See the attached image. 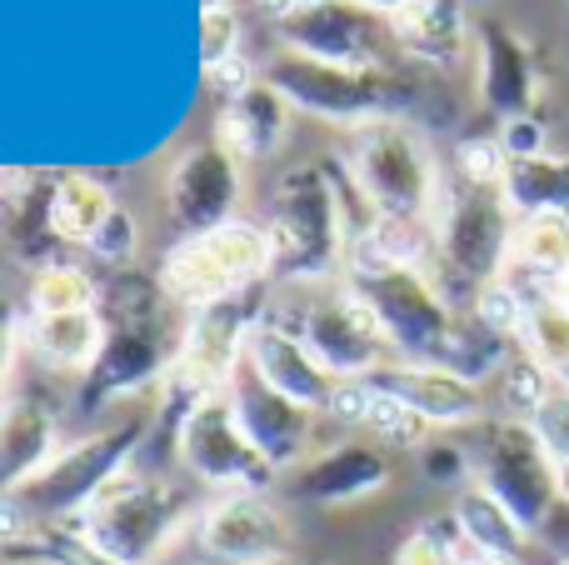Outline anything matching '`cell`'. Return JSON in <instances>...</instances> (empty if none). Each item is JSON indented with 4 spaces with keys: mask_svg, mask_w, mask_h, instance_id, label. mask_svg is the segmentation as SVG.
<instances>
[{
    "mask_svg": "<svg viewBox=\"0 0 569 565\" xmlns=\"http://www.w3.org/2000/svg\"><path fill=\"white\" fill-rule=\"evenodd\" d=\"M435 266L430 276L450 296L455 310L470 316L475 296L505 276L510 266L515 210L500 186H475V180L445 170L440 206H435Z\"/></svg>",
    "mask_w": 569,
    "mask_h": 565,
    "instance_id": "1",
    "label": "cell"
},
{
    "mask_svg": "<svg viewBox=\"0 0 569 565\" xmlns=\"http://www.w3.org/2000/svg\"><path fill=\"white\" fill-rule=\"evenodd\" d=\"M266 230L276 246V280L284 286H320L350 270V210L330 170H284L270 190Z\"/></svg>",
    "mask_w": 569,
    "mask_h": 565,
    "instance_id": "2",
    "label": "cell"
},
{
    "mask_svg": "<svg viewBox=\"0 0 569 565\" xmlns=\"http://www.w3.org/2000/svg\"><path fill=\"white\" fill-rule=\"evenodd\" d=\"M196 516L200 506L180 480L130 466L126 476H116L90 500V511L76 521V531H86L106 556L126 565H160L180 541H190Z\"/></svg>",
    "mask_w": 569,
    "mask_h": 565,
    "instance_id": "3",
    "label": "cell"
},
{
    "mask_svg": "<svg viewBox=\"0 0 569 565\" xmlns=\"http://www.w3.org/2000/svg\"><path fill=\"white\" fill-rule=\"evenodd\" d=\"M276 320L295 330L310 346V356L330 370L335 380H370L375 370H385L395 356L390 336H385L380 316L370 310V300L355 290L350 276L320 280V286H290L280 306H266Z\"/></svg>",
    "mask_w": 569,
    "mask_h": 565,
    "instance_id": "4",
    "label": "cell"
},
{
    "mask_svg": "<svg viewBox=\"0 0 569 565\" xmlns=\"http://www.w3.org/2000/svg\"><path fill=\"white\" fill-rule=\"evenodd\" d=\"M270 280H276V246H270V230L260 220H226L216 230L176 240L156 270V286L186 316L250 296V290H266Z\"/></svg>",
    "mask_w": 569,
    "mask_h": 565,
    "instance_id": "5",
    "label": "cell"
},
{
    "mask_svg": "<svg viewBox=\"0 0 569 565\" xmlns=\"http://www.w3.org/2000/svg\"><path fill=\"white\" fill-rule=\"evenodd\" d=\"M345 166H350V186L370 216L415 220V226L435 220L445 170L435 160L430 140L410 120L390 116V120H375V126H360L350 150H345Z\"/></svg>",
    "mask_w": 569,
    "mask_h": 565,
    "instance_id": "6",
    "label": "cell"
},
{
    "mask_svg": "<svg viewBox=\"0 0 569 565\" xmlns=\"http://www.w3.org/2000/svg\"><path fill=\"white\" fill-rule=\"evenodd\" d=\"M176 300L160 286L140 290V296H120L106 310L110 336L100 350L96 370L86 376V400L90 406H116V400H136L146 390L166 386L170 366L180 356V340H186V320H170ZM180 310V306H176Z\"/></svg>",
    "mask_w": 569,
    "mask_h": 565,
    "instance_id": "7",
    "label": "cell"
},
{
    "mask_svg": "<svg viewBox=\"0 0 569 565\" xmlns=\"http://www.w3.org/2000/svg\"><path fill=\"white\" fill-rule=\"evenodd\" d=\"M156 416H120L110 426L80 436L76 446H60L56 460L40 470L36 480L16 490V500L26 506V516L40 526H76L90 511V500L110 486L116 476H126L140 456V440L150 436Z\"/></svg>",
    "mask_w": 569,
    "mask_h": 565,
    "instance_id": "8",
    "label": "cell"
},
{
    "mask_svg": "<svg viewBox=\"0 0 569 565\" xmlns=\"http://www.w3.org/2000/svg\"><path fill=\"white\" fill-rule=\"evenodd\" d=\"M470 466L475 486L490 490L530 536H545L555 526V516L565 511V470L540 446L530 420L490 416L485 426H475Z\"/></svg>",
    "mask_w": 569,
    "mask_h": 565,
    "instance_id": "9",
    "label": "cell"
},
{
    "mask_svg": "<svg viewBox=\"0 0 569 565\" xmlns=\"http://www.w3.org/2000/svg\"><path fill=\"white\" fill-rule=\"evenodd\" d=\"M266 306H270L266 290H250V296L190 310L180 356H176V366H170L166 386H160V416L180 420L186 410H196L200 400L226 396L236 370L246 366V340H250V330H256V320L266 316Z\"/></svg>",
    "mask_w": 569,
    "mask_h": 565,
    "instance_id": "10",
    "label": "cell"
},
{
    "mask_svg": "<svg viewBox=\"0 0 569 565\" xmlns=\"http://www.w3.org/2000/svg\"><path fill=\"white\" fill-rule=\"evenodd\" d=\"M260 80H270L295 110L325 116L345 130L390 120L405 100V80L390 76V70L330 66V60L295 56V50H276V56L260 66Z\"/></svg>",
    "mask_w": 569,
    "mask_h": 565,
    "instance_id": "11",
    "label": "cell"
},
{
    "mask_svg": "<svg viewBox=\"0 0 569 565\" xmlns=\"http://www.w3.org/2000/svg\"><path fill=\"white\" fill-rule=\"evenodd\" d=\"M176 456L196 486L216 490V496H240V490H270L276 466L256 450L246 436L230 396H210L196 410L176 420Z\"/></svg>",
    "mask_w": 569,
    "mask_h": 565,
    "instance_id": "12",
    "label": "cell"
},
{
    "mask_svg": "<svg viewBox=\"0 0 569 565\" xmlns=\"http://www.w3.org/2000/svg\"><path fill=\"white\" fill-rule=\"evenodd\" d=\"M196 565H284L295 556V526L270 490L210 496L190 526Z\"/></svg>",
    "mask_w": 569,
    "mask_h": 565,
    "instance_id": "13",
    "label": "cell"
},
{
    "mask_svg": "<svg viewBox=\"0 0 569 565\" xmlns=\"http://www.w3.org/2000/svg\"><path fill=\"white\" fill-rule=\"evenodd\" d=\"M276 40L280 50H295V56L355 66V70H385V60L395 50L390 20L355 6V0H330L320 10H295L290 20L276 26Z\"/></svg>",
    "mask_w": 569,
    "mask_h": 565,
    "instance_id": "14",
    "label": "cell"
},
{
    "mask_svg": "<svg viewBox=\"0 0 569 565\" xmlns=\"http://www.w3.org/2000/svg\"><path fill=\"white\" fill-rule=\"evenodd\" d=\"M240 200H246V166L220 140L190 146L166 176V206L176 226H186V236L240 220Z\"/></svg>",
    "mask_w": 569,
    "mask_h": 565,
    "instance_id": "15",
    "label": "cell"
},
{
    "mask_svg": "<svg viewBox=\"0 0 569 565\" xmlns=\"http://www.w3.org/2000/svg\"><path fill=\"white\" fill-rule=\"evenodd\" d=\"M390 480H395L390 450L370 436H355V440H335L325 450H310L284 476V486L305 506H355V500L380 496Z\"/></svg>",
    "mask_w": 569,
    "mask_h": 565,
    "instance_id": "16",
    "label": "cell"
},
{
    "mask_svg": "<svg viewBox=\"0 0 569 565\" xmlns=\"http://www.w3.org/2000/svg\"><path fill=\"white\" fill-rule=\"evenodd\" d=\"M375 386L385 396L405 400L430 430H475L490 420V396L485 386L465 380L450 366H425V360H390L385 370H375Z\"/></svg>",
    "mask_w": 569,
    "mask_h": 565,
    "instance_id": "17",
    "label": "cell"
},
{
    "mask_svg": "<svg viewBox=\"0 0 569 565\" xmlns=\"http://www.w3.org/2000/svg\"><path fill=\"white\" fill-rule=\"evenodd\" d=\"M226 396H230V406H236L246 436L256 440V450L276 466V476H290V470L315 450V410L284 400L280 390H270L250 366L236 370Z\"/></svg>",
    "mask_w": 569,
    "mask_h": 565,
    "instance_id": "18",
    "label": "cell"
},
{
    "mask_svg": "<svg viewBox=\"0 0 569 565\" xmlns=\"http://www.w3.org/2000/svg\"><path fill=\"white\" fill-rule=\"evenodd\" d=\"M246 366L256 370L270 390H280L284 400L315 410V416H325V406H330V396H335V376L310 356V346H305L284 320L270 316V310L256 320V330H250V340H246Z\"/></svg>",
    "mask_w": 569,
    "mask_h": 565,
    "instance_id": "19",
    "label": "cell"
},
{
    "mask_svg": "<svg viewBox=\"0 0 569 565\" xmlns=\"http://www.w3.org/2000/svg\"><path fill=\"white\" fill-rule=\"evenodd\" d=\"M475 60H480V96L500 120L535 116L540 100V70H535V50L500 20H480L475 26Z\"/></svg>",
    "mask_w": 569,
    "mask_h": 565,
    "instance_id": "20",
    "label": "cell"
},
{
    "mask_svg": "<svg viewBox=\"0 0 569 565\" xmlns=\"http://www.w3.org/2000/svg\"><path fill=\"white\" fill-rule=\"evenodd\" d=\"M465 0H410L390 16V36L395 50L425 60L435 70H455L465 66L475 46V20L465 16Z\"/></svg>",
    "mask_w": 569,
    "mask_h": 565,
    "instance_id": "21",
    "label": "cell"
},
{
    "mask_svg": "<svg viewBox=\"0 0 569 565\" xmlns=\"http://www.w3.org/2000/svg\"><path fill=\"white\" fill-rule=\"evenodd\" d=\"M60 426L56 410L36 396H6L0 400V496H16L26 480L56 460Z\"/></svg>",
    "mask_w": 569,
    "mask_h": 565,
    "instance_id": "22",
    "label": "cell"
},
{
    "mask_svg": "<svg viewBox=\"0 0 569 565\" xmlns=\"http://www.w3.org/2000/svg\"><path fill=\"white\" fill-rule=\"evenodd\" d=\"M290 116H295L290 100H284L270 80H260V86H250L246 96L220 106L216 136L210 140H220L240 166H260V160L280 156L284 136H290Z\"/></svg>",
    "mask_w": 569,
    "mask_h": 565,
    "instance_id": "23",
    "label": "cell"
},
{
    "mask_svg": "<svg viewBox=\"0 0 569 565\" xmlns=\"http://www.w3.org/2000/svg\"><path fill=\"white\" fill-rule=\"evenodd\" d=\"M110 320L106 310H70V316H30L26 320V350L46 370L60 376H90L106 350Z\"/></svg>",
    "mask_w": 569,
    "mask_h": 565,
    "instance_id": "24",
    "label": "cell"
},
{
    "mask_svg": "<svg viewBox=\"0 0 569 565\" xmlns=\"http://www.w3.org/2000/svg\"><path fill=\"white\" fill-rule=\"evenodd\" d=\"M455 526H460L465 546H470V556H490V561H505V565H525L530 556L535 536L520 526V521L510 516V511L500 506V500L490 496L485 486H460L455 490V506H450Z\"/></svg>",
    "mask_w": 569,
    "mask_h": 565,
    "instance_id": "25",
    "label": "cell"
},
{
    "mask_svg": "<svg viewBox=\"0 0 569 565\" xmlns=\"http://www.w3.org/2000/svg\"><path fill=\"white\" fill-rule=\"evenodd\" d=\"M116 216V196L100 176H60L46 190V230L60 246H90L96 230Z\"/></svg>",
    "mask_w": 569,
    "mask_h": 565,
    "instance_id": "26",
    "label": "cell"
},
{
    "mask_svg": "<svg viewBox=\"0 0 569 565\" xmlns=\"http://www.w3.org/2000/svg\"><path fill=\"white\" fill-rule=\"evenodd\" d=\"M505 200L515 216H545V210H569V156H535L510 160L505 176Z\"/></svg>",
    "mask_w": 569,
    "mask_h": 565,
    "instance_id": "27",
    "label": "cell"
},
{
    "mask_svg": "<svg viewBox=\"0 0 569 565\" xmlns=\"http://www.w3.org/2000/svg\"><path fill=\"white\" fill-rule=\"evenodd\" d=\"M515 346L555 380V386H569V306L560 296H545L525 310V326Z\"/></svg>",
    "mask_w": 569,
    "mask_h": 565,
    "instance_id": "28",
    "label": "cell"
},
{
    "mask_svg": "<svg viewBox=\"0 0 569 565\" xmlns=\"http://www.w3.org/2000/svg\"><path fill=\"white\" fill-rule=\"evenodd\" d=\"M70 310H100V286L86 266L46 260L30 276V316H70Z\"/></svg>",
    "mask_w": 569,
    "mask_h": 565,
    "instance_id": "29",
    "label": "cell"
},
{
    "mask_svg": "<svg viewBox=\"0 0 569 565\" xmlns=\"http://www.w3.org/2000/svg\"><path fill=\"white\" fill-rule=\"evenodd\" d=\"M365 436L380 440L385 450H425L435 430L425 426V420L415 416L405 400L385 396V390L375 386V410H370V420H365Z\"/></svg>",
    "mask_w": 569,
    "mask_h": 565,
    "instance_id": "30",
    "label": "cell"
},
{
    "mask_svg": "<svg viewBox=\"0 0 569 565\" xmlns=\"http://www.w3.org/2000/svg\"><path fill=\"white\" fill-rule=\"evenodd\" d=\"M26 556L40 561V565H126V561L106 556V551H100L96 541H90L86 531H76V526H40V531H30Z\"/></svg>",
    "mask_w": 569,
    "mask_h": 565,
    "instance_id": "31",
    "label": "cell"
},
{
    "mask_svg": "<svg viewBox=\"0 0 569 565\" xmlns=\"http://www.w3.org/2000/svg\"><path fill=\"white\" fill-rule=\"evenodd\" d=\"M465 556H470V546H465L455 516H440V521H430V526L410 531V536L400 541L395 565H460Z\"/></svg>",
    "mask_w": 569,
    "mask_h": 565,
    "instance_id": "32",
    "label": "cell"
},
{
    "mask_svg": "<svg viewBox=\"0 0 569 565\" xmlns=\"http://www.w3.org/2000/svg\"><path fill=\"white\" fill-rule=\"evenodd\" d=\"M495 380H500V406H505V416L510 420H530L535 410H540V400L550 396V386H555V380L545 376L530 356H525V350H515Z\"/></svg>",
    "mask_w": 569,
    "mask_h": 565,
    "instance_id": "33",
    "label": "cell"
},
{
    "mask_svg": "<svg viewBox=\"0 0 569 565\" xmlns=\"http://www.w3.org/2000/svg\"><path fill=\"white\" fill-rule=\"evenodd\" d=\"M455 176L475 180V186H505V176H510V156H505L500 136H465L460 146H455Z\"/></svg>",
    "mask_w": 569,
    "mask_h": 565,
    "instance_id": "34",
    "label": "cell"
},
{
    "mask_svg": "<svg viewBox=\"0 0 569 565\" xmlns=\"http://www.w3.org/2000/svg\"><path fill=\"white\" fill-rule=\"evenodd\" d=\"M530 430L540 436V446L550 450V460L569 470V386H550V396L540 400V410L530 416Z\"/></svg>",
    "mask_w": 569,
    "mask_h": 565,
    "instance_id": "35",
    "label": "cell"
},
{
    "mask_svg": "<svg viewBox=\"0 0 569 565\" xmlns=\"http://www.w3.org/2000/svg\"><path fill=\"white\" fill-rule=\"evenodd\" d=\"M136 246H140V230H136V216H130L126 206H116V216L106 220V226L96 230V240H90V256L106 260V266H130L136 260Z\"/></svg>",
    "mask_w": 569,
    "mask_h": 565,
    "instance_id": "36",
    "label": "cell"
},
{
    "mask_svg": "<svg viewBox=\"0 0 569 565\" xmlns=\"http://www.w3.org/2000/svg\"><path fill=\"white\" fill-rule=\"evenodd\" d=\"M370 410H375V380H335V396L325 406V416L350 430H365Z\"/></svg>",
    "mask_w": 569,
    "mask_h": 565,
    "instance_id": "37",
    "label": "cell"
},
{
    "mask_svg": "<svg viewBox=\"0 0 569 565\" xmlns=\"http://www.w3.org/2000/svg\"><path fill=\"white\" fill-rule=\"evenodd\" d=\"M500 146L510 160H535V156H550V130H545L540 116H515L500 120Z\"/></svg>",
    "mask_w": 569,
    "mask_h": 565,
    "instance_id": "38",
    "label": "cell"
},
{
    "mask_svg": "<svg viewBox=\"0 0 569 565\" xmlns=\"http://www.w3.org/2000/svg\"><path fill=\"white\" fill-rule=\"evenodd\" d=\"M206 86H210V96H220V106H226V100L246 96L250 86H260V66L240 50V56L220 60V66H206Z\"/></svg>",
    "mask_w": 569,
    "mask_h": 565,
    "instance_id": "39",
    "label": "cell"
},
{
    "mask_svg": "<svg viewBox=\"0 0 569 565\" xmlns=\"http://www.w3.org/2000/svg\"><path fill=\"white\" fill-rule=\"evenodd\" d=\"M200 56H206V66H220V60L240 56V16L236 10L200 20Z\"/></svg>",
    "mask_w": 569,
    "mask_h": 565,
    "instance_id": "40",
    "label": "cell"
},
{
    "mask_svg": "<svg viewBox=\"0 0 569 565\" xmlns=\"http://www.w3.org/2000/svg\"><path fill=\"white\" fill-rule=\"evenodd\" d=\"M20 350H26V320H20V310L10 306L6 296H0V400H6V386H10V376H16Z\"/></svg>",
    "mask_w": 569,
    "mask_h": 565,
    "instance_id": "41",
    "label": "cell"
},
{
    "mask_svg": "<svg viewBox=\"0 0 569 565\" xmlns=\"http://www.w3.org/2000/svg\"><path fill=\"white\" fill-rule=\"evenodd\" d=\"M30 531H36V521L26 516V506L16 496H0V546H26Z\"/></svg>",
    "mask_w": 569,
    "mask_h": 565,
    "instance_id": "42",
    "label": "cell"
},
{
    "mask_svg": "<svg viewBox=\"0 0 569 565\" xmlns=\"http://www.w3.org/2000/svg\"><path fill=\"white\" fill-rule=\"evenodd\" d=\"M256 10L270 20V26H280V20H290L295 10H300V0H256Z\"/></svg>",
    "mask_w": 569,
    "mask_h": 565,
    "instance_id": "43",
    "label": "cell"
},
{
    "mask_svg": "<svg viewBox=\"0 0 569 565\" xmlns=\"http://www.w3.org/2000/svg\"><path fill=\"white\" fill-rule=\"evenodd\" d=\"M355 6H365V10H375V16H385V20H390L395 10H400V6H410V0H355Z\"/></svg>",
    "mask_w": 569,
    "mask_h": 565,
    "instance_id": "44",
    "label": "cell"
},
{
    "mask_svg": "<svg viewBox=\"0 0 569 565\" xmlns=\"http://www.w3.org/2000/svg\"><path fill=\"white\" fill-rule=\"evenodd\" d=\"M200 10L206 16H226V10H236V0H200Z\"/></svg>",
    "mask_w": 569,
    "mask_h": 565,
    "instance_id": "45",
    "label": "cell"
},
{
    "mask_svg": "<svg viewBox=\"0 0 569 565\" xmlns=\"http://www.w3.org/2000/svg\"><path fill=\"white\" fill-rule=\"evenodd\" d=\"M460 565H505V561H490V556H465Z\"/></svg>",
    "mask_w": 569,
    "mask_h": 565,
    "instance_id": "46",
    "label": "cell"
},
{
    "mask_svg": "<svg viewBox=\"0 0 569 565\" xmlns=\"http://www.w3.org/2000/svg\"><path fill=\"white\" fill-rule=\"evenodd\" d=\"M560 300H565V306H569V276H565V286H560Z\"/></svg>",
    "mask_w": 569,
    "mask_h": 565,
    "instance_id": "47",
    "label": "cell"
},
{
    "mask_svg": "<svg viewBox=\"0 0 569 565\" xmlns=\"http://www.w3.org/2000/svg\"><path fill=\"white\" fill-rule=\"evenodd\" d=\"M565 511H569V470H565Z\"/></svg>",
    "mask_w": 569,
    "mask_h": 565,
    "instance_id": "48",
    "label": "cell"
},
{
    "mask_svg": "<svg viewBox=\"0 0 569 565\" xmlns=\"http://www.w3.org/2000/svg\"><path fill=\"white\" fill-rule=\"evenodd\" d=\"M6 565H40V561H6Z\"/></svg>",
    "mask_w": 569,
    "mask_h": 565,
    "instance_id": "49",
    "label": "cell"
},
{
    "mask_svg": "<svg viewBox=\"0 0 569 565\" xmlns=\"http://www.w3.org/2000/svg\"><path fill=\"white\" fill-rule=\"evenodd\" d=\"M550 565H569V556H555V561H550Z\"/></svg>",
    "mask_w": 569,
    "mask_h": 565,
    "instance_id": "50",
    "label": "cell"
},
{
    "mask_svg": "<svg viewBox=\"0 0 569 565\" xmlns=\"http://www.w3.org/2000/svg\"><path fill=\"white\" fill-rule=\"evenodd\" d=\"M465 6H480V0H465Z\"/></svg>",
    "mask_w": 569,
    "mask_h": 565,
    "instance_id": "51",
    "label": "cell"
}]
</instances>
